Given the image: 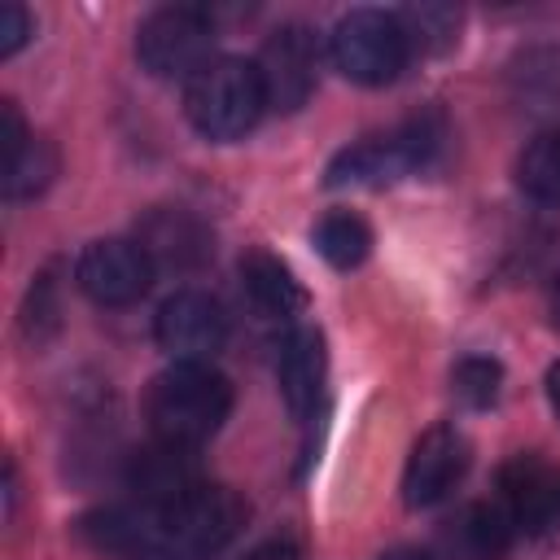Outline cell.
<instances>
[{"instance_id":"1","label":"cell","mask_w":560,"mask_h":560,"mask_svg":"<svg viewBox=\"0 0 560 560\" xmlns=\"http://www.w3.org/2000/svg\"><path fill=\"white\" fill-rule=\"evenodd\" d=\"M232 411V381L210 363H171L149 381L144 420L153 442L197 451Z\"/></svg>"},{"instance_id":"2","label":"cell","mask_w":560,"mask_h":560,"mask_svg":"<svg viewBox=\"0 0 560 560\" xmlns=\"http://www.w3.org/2000/svg\"><path fill=\"white\" fill-rule=\"evenodd\" d=\"M245 525V503L228 486H192L184 499L158 508L153 538L131 560H214Z\"/></svg>"},{"instance_id":"3","label":"cell","mask_w":560,"mask_h":560,"mask_svg":"<svg viewBox=\"0 0 560 560\" xmlns=\"http://www.w3.org/2000/svg\"><path fill=\"white\" fill-rule=\"evenodd\" d=\"M267 109L258 66L245 57H214L184 83V114L206 140H241Z\"/></svg>"},{"instance_id":"4","label":"cell","mask_w":560,"mask_h":560,"mask_svg":"<svg viewBox=\"0 0 560 560\" xmlns=\"http://www.w3.org/2000/svg\"><path fill=\"white\" fill-rule=\"evenodd\" d=\"M214 18L197 4L153 9L136 31V57L153 79H192L214 61Z\"/></svg>"},{"instance_id":"5","label":"cell","mask_w":560,"mask_h":560,"mask_svg":"<svg viewBox=\"0 0 560 560\" xmlns=\"http://www.w3.org/2000/svg\"><path fill=\"white\" fill-rule=\"evenodd\" d=\"M328 57L350 83L385 88V83H394L402 74L411 48H407V35H402L394 13H385V9H350L328 35Z\"/></svg>"},{"instance_id":"6","label":"cell","mask_w":560,"mask_h":560,"mask_svg":"<svg viewBox=\"0 0 560 560\" xmlns=\"http://www.w3.org/2000/svg\"><path fill=\"white\" fill-rule=\"evenodd\" d=\"M438 149V136L424 122H407L385 136L354 140L328 162V188H385L429 162Z\"/></svg>"},{"instance_id":"7","label":"cell","mask_w":560,"mask_h":560,"mask_svg":"<svg viewBox=\"0 0 560 560\" xmlns=\"http://www.w3.org/2000/svg\"><path fill=\"white\" fill-rule=\"evenodd\" d=\"M499 508L508 512L516 538L547 542L560 534V464L521 451L499 468Z\"/></svg>"},{"instance_id":"8","label":"cell","mask_w":560,"mask_h":560,"mask_svg":"<svg viewBox=\"0 0 560 560\" xmlns=\"http://www.w3.org/2000/svg\"><path fill=\"white\" fill-rule=\"evenodd\" d=\"M258 79L267 92V109L293 114L311 101L315 92V70H319V44L311 35V26L302 22H284L280 31L267 35L262 52H258Z\"/></svg>"},{"instance_id":"9","label":"cell","mask_w":560,"mask_h":560,"mask_svg":"<svg viewBox=\"0 0 560 560\" xmlns=\"http://www.w3.org/2000/svg\"><path fill=\"white\" fill-rule=\"evenodd\" d=\"M153 271L158 267L140 249V241H122V236L92 241L74 262V280L96 306H131V302H140L149 293V284H153Z\"/></svg>"},{"instance_id":"10","label":"cell","mask_w":560,"mask_h":560,"mask_svg":"<svg viewBox=\"0 0 560 560\" xmlns=\"http://www.w3.org/2000/svg\"><path fill=\"white\" fill-rule=\"evenodd\" d=\"M153 337L175 363H210L228 341V315L210 293L175 289L153 315Z\"/></svg>"},{"instance_id":"11","label":"cell","mask_w":560,"mask_h":560,"mask_svg":"<svg viewBox=\"0 0 560 560\" xmlns=\"http://www.w3.org/2000/svg\"><path fill=\"white\" fill-rule=\"evenodd\" d=\"M472 446L455 424H433L416 438L407 468H402V499L407 508H433L442 503L468 472Z\"/></svg>"},{"instance_id":"12","label":"cell","mask_w":560,"mask_h":560,"mask_svg":"<svg viewBox=\"0 0 560 560\" xmlns=\"http://www.w3.org/2000/svg\"><path fill=\"white\" fill-rule=\"evenodd\" d=\"M324 381H328L324 337L315 328H289L280 337V354H276V385H280V398L293 420L315 416V407L324 398Z\"/></svg>"},{"instance_id":"13","label":"cell","mask_w":560,"mask_h":560,"mask_svg":"<svg viewBox=\"0 0 560 560\" xmlns=\"http://www.w3.org/2000/svg\"><path fill=\"white\" fill-rule=\"evenodd\" d=\"M140 249L153 258V267H175V271H192L210 258V232L197 214L188 210H153L140 223Z\"/></svg>"},{"instance_id":"14","label":"cell","mask_w":560,"mask_h":560,"mask_svg":"<svg viewBox=\"0 0 560 560\" xmlns=\"http://www.w3.org/2000/svg\"><path fill=\"white\" fill-rule=\"evenodd\" d=\"M127 481H131V490H136L140 503L166 508V503L184 499L192 486H201V472H197V455H192V451L153 442L149 451H136V455H131Z\"/></svg>"},{"instance_id":"15","label":"cell","mask_w":560,"mask_h":560,"mask_svg":"<svg viewBox=\"0 0 560 560\" xmlns=\"http://www.w3.org/2000/svg\"><path fill=\"white\" fill-rule=\"evenodd\" d=\"M241 289H245V302L254 306V315H262L271 324H289L293 315L306 311V289L267 249H249L241 258Z\"/></svg>"},{"instance_id":"16","label":"cell","mask_w":560,"mask_h":560,"mask_svg":"<svg viewBox=\"0 0 560 560\" xmlns=\"http://www.w3.org/2000/svg\"><path fill=\"white\" fill-rule=\"evenodd\" d=\"M512 542L516 529L499 503H464L442 529V547L451 560H503Z\"/></svg>"},{"instance_id":"17","label":"cell","mask_w":560,"mask_h":560,"mask_svg":"<svg viewBox=\"0 0 560 560\" xmlns=\"http://www.w3.org/2000/svg\"><path fill=\"white\" fill-rule=\"evenodd\" d=\"M508 88H512V101L529 114L560 109V48L556 44L521 48L508 61Z\"/></svg>"},{"instance_id":"18","label":"cell","mask_w":560,"mask_h":560,"mask_svg":"<svg viewBox=\"0 0 560 560\" xmlns=\"http://www.w3.org/2000/svg\"><path fill=\"white\" fill-rule=\"evenodd\" d=\"M315 249H319V258L328 267L350 271V267H359L372 254V228L354 210H328L315 223Z\"/></svg>"},{"instance_id":"19","label":"cell","mask_w":560,"mask_h":560,"mask_svg":"<svg viewBox=\"0 0 560 560\" xmlns=\"http://www.w3.org/2000/svg\"><path fill=\"white\" fill-rule=\"evenodd\" d=\"M516 184L538 206H560V127H547L525 144L516 162Z\"/></svg>"},{"instance_id":"20","label":"cell","mask_w":560,"mask_h":560,"mask_svg":"<svg viewBox=\"0 0 560 560\" xmlns=\"http://www.w3.org/2000/svg\"><path fill=\"white\" fill-rule=\"evenodd\" d=\"M57 175V149L44 136H31L9 162H4V197L9 201H26L39 197Z\"/></svg>"},{"instance_id":"21","label":"cell","mask_w":560,"mask_h":560,"mask_svg":"<svg viewBox=\"0 0 560 560\" xmlns=\"http://www.w3.org/2000/svg\"><path fill=\"white\" fill-rule=\"evenodd\" d=\"M394 18H398L411 52L416 48L420 52H442L459 35V9H451V4H416V9H402Z\"/></svg>"},{"instance_id":"22","label":"cell","mask_w":560,"mask_h":560,"mask_svg":"<svg viewBox=\"0 0 560 560\" xmlns=\"http://www.w3.org/2000/svg\"><path fill=\"white\" fill-rule=\"evenodd\" d=\"M499 385H503V368L499 359H486V354H468L451 368V389L464 407H490L499 398Z\"/></svg>"},{"instance_id":"23","label":"cell","mask_w":560,"mask_h":560,"mask_svg":"<svg viewBox=\"0 0 560 560\" xmlns=\"http://www.w3.org/2000/svg\"><path fill=\"white\" fill-rule=\"evenodd\" d=\"M22 328L31 341H44L52 328H57V302H52V280L39 276L31 284V298H26V311H22Z\"/></svg>"},{"instance_id":"24","label":"cell","mask_w":560,"mask_h":560,"mask_svg":"<svg viewBox=\"0 0 560 560\" xmlns=\"http://www.w3.org/2000/svg\"><path fill=\"white\" fill-rule=\"evenodd\" d=\"M31 39V13L22 4H0V57H13Z\"/></svg>"},{"instance_id":"25","label":"cell","mask_w":560,"mask_h":560,"mask_svg":"<svg viewBox=\"0 0 560 560\" xmlns=\"http://www.w3.org/2000/svg\"><path fill=\"white\" fill-rule=\"evenodd\" d=\"M245 560H302V551H298L293 538H267V542H258Z\"/></svg>"},{"instance_id":"26","label":"cell","mask_w":560,"mask_h":560,"mask_svg":"<svg viewBox=\"0 0 560 560\" xmlns=\"http://www.w3.org/2000/svg\"><path fill=\"white\" fill-rule=\"evenodd\" d=\"M547 402H551V411H556V420H560V363L547 368Z\"/></svg>"},{"instance_id":"27","label":"cell","mask_w":560,"mask_h":560,"mask_svg":"<svg viewBox=\"0 0 560 560\" xmlns=\"http://www.w3.org/2000/svg\"><path fill=\"white\" fill-rule=\"evenodd\" d=\"M381 560H438V556H429V551H420V547H394V551H385Z\"/></svg>"},{"instance_id":"28","label":"cell","mask_w":560,"mask_h":560,"mask_svg":"<svg viewBox=\"0 0 560 560\" xmlns=\"http://www.w3.org/2000/svg\"><path fill=\"white\" fill-rule=\"evenodd\" d=\"M547 315H551V328L560 332V280L551 284V298H547Z\"/></svg>"}]
</instances>
